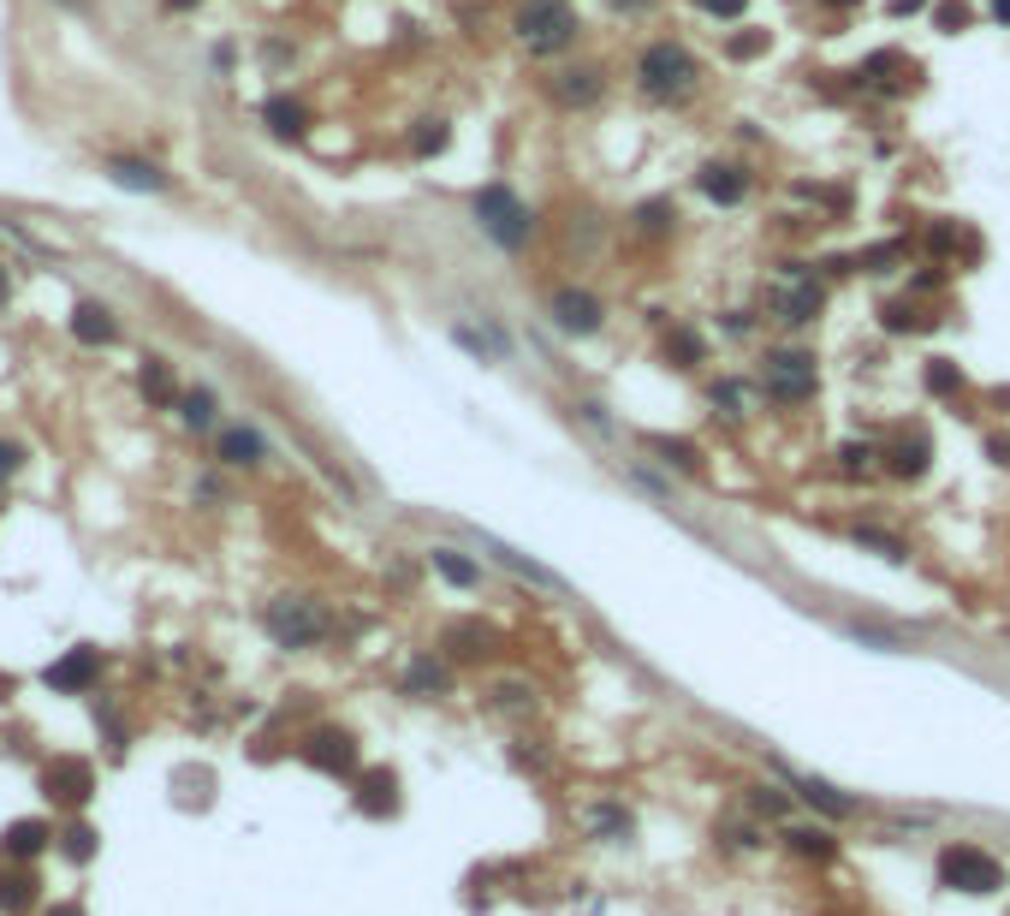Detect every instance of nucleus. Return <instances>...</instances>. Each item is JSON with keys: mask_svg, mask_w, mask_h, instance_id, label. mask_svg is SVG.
I'll use <instances>...</instances> for the list:
<instances>
[{"mask_svg": "<svg viewBox=\"0 0 1010 916\" xmlns=\"http://www.w3.org/2000/svg\"><path fill=\"white\" fill-rule=\"evenodd\" d=\"M476 221H481V232H488L500 251H523V244L535 239V209L523 202L511 185H481L476 191Z\"/></svg>", "mask_w": 1010, "mask_h": 916, "instance_id": "obj_3", "label": "nucleus"}, {"mask_svg": "<svg viewBox=\"0 0 1010 916\" xmlns=\"http://www.w3.org/2000/svg\"><path fill=\"white\" fill-rule=\"evenodd\" d=\"M767 48V31H755V36H731V60H750V54H761Z\"/></svg>", "mask_w": 1010, "mask_h": 916, "instance_id": "obj_44", "label": "nucleus"}, {"mask_svg": "<svg viewBox=\"0 0 1010 916\" xmlns=\"http://www.w3.org/2000/svg\"><path fill=\"white\" fill-rule=\"evenodd\" d=\"M48 916H84L78 905H60V911H48Z\"/></svg>", "mask_w": 1010, "mask_h": 916, "instance_id": "obj_50", "label": "nucleus"}, {"mask_svg": "<svg viewBox=\"0 0 1010 916\" xmlns=\"http://www.w3.org/2000/svg\"><path fill=\"white\" fill-rule=\"evenodd\" d=\"M446 643H452V654H464V661H476V654H488L493 631H481V625H452V631H446Z\"/></svg>", "mask_w": 1010, "mask_h": 916, "instance_id": "obj_28", "label": "nucleus"}, {"mask_svg": "<svg viewBox=\"0 0 1010 916\" xmlns=\"http://www.w3.org/2000/svg\"><path fill=\"white\" fill-rule=\"evenodd\" d=\"M654 453H666L672 464H678V471H701V459H696V446L690 441H648Z\"/></svg>", "mask_w": 1010, "mask_h": 916, "instance_id": "obj_36", "label": "nucleus"}, {"mask_svg": "<svg viewBox=\"0 0 1010 916\" xmlns=\"http://www.w3.org/2000/svg\"><path fill=\"white\" fill-rule=\"evenodd\" d=\"M481 548H488V554L500 560V565H511L518 577H530V584H541V589H559V577H553L547 565H535L530 554H518V548H506V542H481Z\"/></svg>", "mask_w": 1010, "mask_h": 916, "instance_id": "obj_18", "label": "nucleus"}, {"mask_svg": "<svg viewBox=\"0 0 1010 916\" xmlns=\"http://www.w3.org/2000/svg\"><path fill=\"white\" fill-rule=\"evenodd\" d=\"M839 459H844V471H868V464H874V446H868V441H851Z\"/></svg>", "mask_w": 1010, "mask_h": 916, "instance_id": "obj_43", "label": "nucleus"}, {"mask_svg": "<svg viewBox=\"0 0 1010 916\" xmlns=\"http://www.w3.org/2000/svg\"><path fill=\"white\" fill-rule=\"evenodd\" d=\"M779 774H785L790 785H797V792H802V797H809V804H814V809H821V816H832V821H844V816H851V797H839V792H832V785H826V780H809V774H790V768H779Z\"/></svg>", "mask_w": 1010, "mask_h": 916, "instance_id": "obj_16", "label": "nucleus"}, {"mask_svg": "<svg viewBox=\"0 0 1010 916\" xmlns=\"http://www.w3.org/2000/svg\"><path fill=\"white\" fill-rule=\"evenodd\" d=\"M713 405H725V417H750L743 411V382H713Z\"/></svg>", "mask_w": 1010, "mask_h": 916, "instance_id": "obj_39", "label": "nucleus"}, {"mask_svg": "<svg viewBox=\"0 0 1010 916\" xmlns=\"http://www.w3.org/2000/svg\"><path fill=\"white\" fill-rule=\"evenodd\" d=\"M221 459L226 464H262V434L256 429H221Z\"/></svg>", "mask_w": 1010, "mask_h": 916, "instance_id": "obj_24", "label": "nucleus"}, {"mask_svg": "<svg viewBox=\"0 0 1010 916\" xmlns=\"http://www.w3.org/2000/svg\"><path fill=\"white\" fill-rule=\"evenodd\" d=\"M666 221H678V209H672V202H642V209H636V227L642 232H666Z\"/></svg>", "mask_w": 1010, "mask_h": 916, "instance_id": "obj_35", "label": "nucleus"}, {"mask_svg": "<svg viewBox=\"0 0 1010 916\" xmlns=\"http://www.w3.org/2000/svg\"><path fill=\"white\" fill-rule=\"evenodd\" d=\"M582 19L570 0H523L518 12H511V36L523 42L530 54H565L570 42H577Z\"/></svg>", "mask_w": 1010, "mask_h": 916, "instance_id": "obj_2", "label": "nucleus"}, {"mask_svg": "<svg viewBox=\"0 0 1010 916\" xmlns=\"http://www.w3.org/2000/svg\"><path fill=\"white\" fill-rule=\"evenodd\" d=\"M0 304H7V274H0Z\"/></svg>", "mask_w": 1010, "mask_h": 916, "instance_id": "obj_53", "label": "nucleus"}, {"mask_svg": "<svg viewBox=\"0 0 1010 916\" xmlns=\"http://www.w3.org/2000/svg\"><path fill=\"white\" fill-rule=\"evenodd\" d=\"M446 143H452V125H446V120H422V125L411 131V150H417V155H441Z\"/></svg>", "mask_w": 1010, "mask_h": 916, "instance_id": "obj_32", "label": "nucleus"}, {"mask_svg": "<svg viewBox=\"0 0 1010 916\" xmlns=\"http://www.w3.org/2000/svg\"><path fill=\"white\" fill-rule=\"evenodd\" d=\"M600 90H607L600 66H565L559 78H553V101H559V108H589Z\"/></svg>", "mask_w": 1010, "mask_h": 916, "instance_id": "obj_12", "label": "nucleus"}, {"mask_svg": "<svg viewBox=\"0 0 1010 916\" xmlns=\"http://www.w3.org/2000/svg\"><path fill=\"white\" fill-rule=\"evenodd\" d=\"M750 804H755V816H785V809H790V797L779 792V785H755V797H750Z\"/></svg>", "mask_w": 1010, "mask_h": 916, "instance_id": "obj_37", "label": "nucleus"}, {"mask_svg": "<svg viewBox=\"0 0 1010 916\" xmlns=\"http://www.w3.org/2000/svg\"><path fill=\"white\" fill-rule=\"evenodd\" d=\"M589 827H595L600 839H624V834H631V809H619V804H595V809H589Z\"/></svg>", "mask_w": 1010, "mask_h": 916, "instance_id": "obj_30", "label": "nucleus"}, {"mask_svg": "<svg viewBox=\"0 0 1010 916\" xmlns=\"http://www.w3.org/2000/svg\"><path fill=\"white\" fill-rule=\"evenodd\" d=\"M0 846H7V857H36L42 846H48V821H12Z\"/></svg>", "mask_w": 1010, "mask_h": 916, "instance_id": "obj_23", "label": "nucleus"}, {"mask_svg": "<svg viewBox=\"0 0 1010 916\" xmlns=\"http://www.w3.org/2000/svg\"><path fill=\"white\" fill-rule=\"evenodd\" d=\"M137 387H143V399H149V405H173V399H179V387H173V375H167V363H160V357L143 363Z\"/></svg>", "mask_w": 1010, "mask_h": 916, "instance_id": "obj_25", "label": "nucleus"}, {"mask_svg": "<svg viewBox=\"0 0 1010 916\" xmlns=\"http://www.w3.org/2000/svg\"><path fill=\"white\" fill-rule=\"evenodd\" d=\"M987 453H992V464H1010V441H999V434H992V441H987Z\"/></svg>", "mask_w": 1010, "mask_h": 916, "instance_id": "obj_47", "label": "nucleus"}, {"mask_svg": "<svg viewBox=\"0 0 1010 916\" xmlns=\"http://www.w3.org/2000/svg\"><path fill=\"white\" fill-rule=\"evenodd\" d=\"M785 839H790V851H797V857H814V863H826V857L839 851V846H832V834H826V827H790Z\"/></svg>", "mask_w": 1010, "mask_h": 916, "instance_id": "obj_26", "label": "nucleus"}, {"mask_svg": "<svg viewBox=\"0 0 1010 916\" xmlns=\"http://www.w3.org/2000/svg\"><path fill=\"white\" fill-rule=\"evenodd\" d=\"M24 464V446L19 441H0V476H12Z\"/></svg>", "mask_w": 1010, "mask_h": 916, "instance_id": "obj_45", "label": "nucleus"}, {"mask_svg": "<svg viewBox=\"0 0 1010 916\" xmlns=\"http://www.w3.org/2000/svg\"><path fill=\"white\" fill-rule=\"evenodd\" d=\"M755 382H761V393H767V399H779V405H809L814 393H821V369H814L809 352H797V345H779V352L761 357Z\"/></svg>", "mask_w": 1010, "mask_h": 916, "instance_id": "obj_4", "label": "nucleus"}, {"mask_svg": "<svg viewBox=\"0 0 1010 916\" xmlns=\"http://www.w3.org/2000/svg\"><path fill=\"white\" fill-rule=\"evenodd\" d=\"M36 905V875H7L0 881V911H31Z\"/></svg>", "mask_w": 1010, "mask_h": 916, "instance_id": "obj_31", "label": "nucleus"}, {"mask_svg": "<svg viewBox=\"0 0 1010 916\" xmlns=\"http://www.w3.org/2000/svg\"><path fill=\"white\" fill-rule=\"evenodd\" d=\"M547 316L559 333H577V340H589V333H600V322H607V304H600L595 293H582V286H559V293L547 298Z\"/></svg>", "mask_w": 1010, "mask_h": 916, "instance_id": "obj_8", "label": "nucleus"}, {"mask_svg": "<svg viewBox=\"0 0 1010 916\" xmlns=\"http://www.w3.org/2000/svg\"><path fill=\"white\" fill-rule=\"evenodd\" d=\"M636 90L648 101H661V108H678V101H690L701 90V60L684 42H648V48L636 54Z\"/></svg>", "mask_w": 1010, "mask_h": 916, "instance_id": "obj_1", "label": "nucleus"}, {"mask_svg": "<svg viewBox=\"0 0 1010 916\" xmlns=\"http://www.w3.org/2000/svg\"><path fill=\"white\" fill-rule=\"evenodd\" d=\"M928 387H933V393H957V387H963V375L951 369L945 357H933V363H928Z\"/></svg>", "mask_w": 1010, "mask_h": 916, "instance_id": "obj_38", "label": "nucleus"}, {"mask_svg": "<svg viewBox=\"0 0 1010 916\" xmlns=\"http://www.w3.org/2000/svg\"><path fill=\"white\" fill-rule=\"evenodd\" d=\"M821 304H826L821 280H814V274H802V262H785L779 280H773V293H767L773 322H785V328H809L814 316H821Z\"/></svg>", "mask_w": 1010, "mask_h": 916, "instance_id": "obj_6", "label": "nucleus"}, {"mask_svg": "<svg viewBox=\"0 0 1010 916\" xmlns=\"http://www.w3.org/2000/svg\"><path fill=\"white\" fill-rule=\"evenodd\" d=\"M821 7H862V0H821Z\"/></svg>", "mask_w": 1010, "mask_h": 916, "instance_id": "obj_51", "label": "nucleus"}, {"mask_svg": "<svg viewBox=\"0 0 1010 916\" xmlns=\"http://www.w3.org/2000/svg\"><path fill=\"white\" fill-rule=\"evenodd\" d=\"M701 12H713V19H743L750 12V0H696Z\"/></svg>", "mask_w": 1010, "mask_h": 916, "instance_id": "obj_42", "label": "nucleus"}, {"mask_svg": "<svg viewBox=\"0 0 1010 916\" xmlns=\"http://www.w3.org/2000/svg\"><path fill=\"white\" fill-rule=\"evenodd\" d=\"M696 185H701V197L720 202V209H737V202L750 197V173H743L737 162H708L696 173Z\"/></svg>", "mask_w": 1010, "mask_h": 916, "instance_id": "obj_11", "label": "nucleus"}, {"mask_svg": "<svg viewBox=\"0 0 1010 916\" xmlns=\"http://www.w3.org/2000/svg\"><path fill=\"white\" fill-rule=\"evenodd\" d=\"M42 678H48L54 691H84V685H96V649H71V654H60V661H54Z\"/></svg>", "mask_w": 1010, "mask_h": 916, "instance_id": "obj_15", "label": "nucleus"}, {"mask_svg": "<svg viewBox=\"0 0 1010 916\" xmlns=\"http://www.w3.org/2000/svg\"><path fill=\"white\" fill-rule=\"evenodd\" d=\"M179 417L190 429H214V393L209 387H190L185 399H179Z\"/></svg>", "mask_w": 1010, "mask_h": 916, "instance_id": "obj_27", "label": "nucleus"}, {"mask_svg": "<svg viewBox=\"0 0 1010 916\" xmlns=\"http://www.w3.org/2000/svg\"><path fill=\"white\" fill-rule=\"evenodd\" d=\"M303 762L321 768V774H351L357 768V738L340 732V726H321V732H310V744H303Z\"/></svg>", "mask_w": 1010, "mask_h": 916, "instance_id": "obj_9", "label": "nucleus"}, {"mask_svg": "<svg viewBox=\"0 0 1010 916\" xmlns=\"http://www.w3.org/2000/svg\"><path fill=\"white\" fill-rule=\"evenodd\" d=\"M113 179L131 185V191H167V173L149 167V162H131V155H120V162H113Z\"/></svg>", "mask_w": 1010, "mask_h": 916, "instance_id": "obj_22", "label": "nucleus"}, {"mask_svg": "<svg viewBox=\"0 0 1010 916\" xmlns=\"http://www.w3.org/2000/svg\"><path fill=\"white\" fill-rule=\"evenodd\" d=\"M933 24H940V31H963V24H969V7H963V0H945V7L933 12Z\"/></svg>", "mask_w": 1010, "mask_h": 916, "instance_id": "obj_40", "label": "nucleus"}, {"mask_svg": "<svg viewBox=\"0 0 1010 916\" xmlns=\"http://www.w3.org/2000/svg\"><path fill=\"white\" fill-rule=\"evenodd\" d=\"M90 785H96V774H90V762H78V755H54V762L42 768V792H48L54 804H84Z\"/></svg>", "mask_w": 1010, "mask_h": 916, "instance_id": "obj_10", "label": "nucleus"}, {"mask_svg": "<svg viewBox=\"0 0 1010 916\" xmlns=\"http://www.w3.org/2000/svg\"><path fill=\"white\" fill-rule=\"evenodd\" d=\"M60 846H66V857H71V863H90V857H96V834H90L84 821H71Z\"/></svg>", "mask_w": 1010, "mask_h": 916, "instance_id": "obj_34", "label": "nucleus"}, {"mask_svg": "<svg viewBox=\"0 0 1010 916\" xmlns=\"http://www.w3.org/2000/svg\"><path fill=\"white\" fill-rule=\"evenodd\" d=\"M666 363H678V369H701L708 363V345H701L696 328H672L666 333Z\"/></svg>", "mask_w": 1010, "mask_h": 916, "instance_id": "obj_21", "label": "nucleus"}, {"mask_svg": "<svg viewBox=\"0 0 1010 916\" xmlns=\"http://www.w3.org/2000/svg\"><path fill=\"white\" fill-rule=\"evenodd\" d=\"M607 7H612V12H624V19H642V12L654 7V0H607Z\"/></svg>", "mask_w": 1010, "mask_h": 916, "instance_id": "obj_46", "label": "nucleus"}, {"mask_svg": "<svg viewBox=\"0 0 1010 916\" xmlns=\"http://www.w3.org/2000/svg\"><path fill=\"white\" fill-rule=\"evenodd\" d=\"M262 625H268V637L280 649H310V643L328 637V614H321V602H310V595H280V602H268Z\"/></svg>", "mask_w": 1010, "mask_h": 916, "instance_id": "obj_5", "label": "nucleus"}, {"mask_svg": "<svg viewBox=\"0 0 1010 916\" xmlns=\"http://www.w3.org/2000/svg\"><path fill=\"white\" fill-rule=\"evenodd\" d=\"M921 7H928V0H891V12H898V19H903V12H921Z\"/></svg>", "mask_w": 1010, "mask_h": 916, "instance_id": "obj_48", "label": "nucleus"}, {"mask_svg": "<svg viewBox=\"0 0 1010 916\" xmlns=\"http://www.w3.org/2000/svg\"><path fill=\"white\" fill-rule=\"evenodd\" d=\"M71 333H78L84 345H108L113 340V322H108V310H101V304L84 298L78 310H71Z\"/></svg>", "mask_w": 1010, "mask_h": 916, "instance_id": "obj_19", "label": "nucleus"}, {"mask_svg": "<svg viewBox=\"0 0 1010 916\" xmlns=\"http://www.w3.org/2000/svg\"><path fill=\"white\" fill-rule=\"evenodd\" d=\"M404 691H417V696H429V691H446V666L441 661H411V673H404Z\"/></svg>", "mask_w": 1010, "mask_h": 916, "instance_id": "obj_29", "label": "nucleus"}, {"mask_svg": "<svg viewBox=\"0 0 1010 916\" xmlns=\"http://www.w3.org/2000/svg\"><path fill=\"white\" fill-rule=\"evenodd\" d=\"M357 809H363V816H392V809H399V780H392L387 768L363 774L357 780Z\"/></svg>", "mask_w": 1010, "mask_h": 916, "instance_id": "obj_14", "label": "nucleus"}, {"mask_svg": "<svg viewBox=\"0 0 1010 916\" xmlns=\"http://www.w3.org/2000/svg\"><path fill=\"white\" fill-rule=\"evenodd\" d=\"M856 548H874V554H880V560H891V565H898L903 554H910V548H903V542H898V536L874 530V523H862V530H856Z\"/></svg>", "mask_w": 1010, "mask_h": 916, "instance_id": "obj_33", "label": "nucleus"}, {"mask_svg": "<svg viewBox=\"0 0 1010 916\" xmlns=\"http://www.w3.org/2000/svg\"><path fill=\"white\" fill-rule=\"evenodd\" d=\"M167 7H173V12H185V7H197V0H167Z\"/></svg>", "mask_w": 1010, "mask_h": 916, "instance_id": "obj_52", "label": "nucleus"}, {"mask_svg": "<svg viewBox=\"0 0 1010 916\" xmlns=\"http://www.w3.org/2000/svg\"><path fill=\"white\" fill-rule=\"evenodd\" d=\"M429 560H434V572H441L446 584H458V589H476V584H481V565H476V560H464L458 548H434Z\"/></svg>", "mask_w": 1010, "mask_h": 916, "instance_id": "obj_20", "label": "nucleus"}, {"mask_svg": "<svg viewBox=\"0 0 1010 916\" xmlns=\"http://www.w3.org/2000/svg\"><path fill=\"white\" fill-rule=\"evenodd\" d=\"M940 886L987 898V893H999V886H1005V869L992 863V857L980 851V846H945V851H940Z\"/></svg>", "mask_w": 1010, "mask_h": 916, "instance_id": "obj_7", "label": "nucleus"}, {"mask_svg": "<svg viewBox=\"0 0 1010 916\" xmlns=\"http://www.w3.org/2000/svg\"><path fill=\"white\" fill-rule=\"evenodd\" d=\"M928 459H933V441H928V429H915V434H903V441L891 446L886 471L903 476V483H921V476H928Z\"/></svg>", "mask_w": 1010, "mask_h": 916, "instance_id": "obj_13", "label": "nucleus"}, {"mask_svg": "<svg viewBox=\"0 0 1010 916\" xmlns=\"http://www.w3.org/2000/svg\"><path fill=\"white\" fill-rule=\"evenodd\" d=\"M262 120H268L274 137H303V131H310V113H303V101H291V96H274L268 108H262Z\"/></svg>", "mask_w": 1010, "mask_h": 916, "instance_id": "obj_17", "label": "nucleus"}, {"mask_svg": "<svg viewBox=\"0 0 1010 916\" xmlns=\"http://www.w3.org/2000/svg\"><path fill=\"white\" fill-rule=\"evenodd\" d=\"M992 19H999V24H1010V0H992Z\"/></svg>", "mask_w": 1010, "mask_h": 916, "instance_id": "obj_49", "label": "nucleus"}, {"mask_svg": "<svg viewBox=\"0 0 1010 916\" xmlns=\"http://www.w3.org/2000/svg\"><path fill=\"white\" fill-rule=\"evenodd\" d=\"M886 328L891 333H910V328H921V316L910 310V304H886Z\"/></svg>", "mask_w": 1010, "mask_h": 916, "instance_id": "obj_41", "label": "nucleus"}]
</instances>
